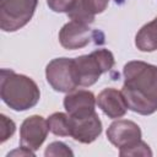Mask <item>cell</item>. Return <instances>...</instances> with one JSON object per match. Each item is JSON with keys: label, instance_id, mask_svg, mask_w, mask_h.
Wrapping results in <instances>:
<instances>
[{"label": "cell", "instance_id": "cell-15", "mask_svg": "<svg viewBox=\"0 0 157 157\" xmlns=\"http://www.w3.org/2000/svg\"><path fill=\"white\" fill-rule=\"evenodd\" d=\"M88 13L91 15H97V13H101L103 12L107 6H108V2L109 0H78L77 1Z\"/></svg>", "mask_w": 157, "mask_h": 157}, {"label": "cell", "instance_id": "cell-3", "mask_svg": "<svg viewBox=\"0 0 157 157\" xmlns=\"http://www.w3.org/2000/svg\"><path fill=\"white\" fill-rule=\"evenodd\" d=\"M72 63L77 86L90 87L98 81L102 74L114 66V56L108 49H97L88 55L72 59Z\"/></svg>", "mask_w": 157, "mask_h": 157}, {"label": "cell", "instance_id": "cell-10", "mask_svg": "<svg viewBox=\"0 0 157 157\" xmlns=\"http://www.w3.org/2000/svg\"><path fill=\"white\" fill-rule=\"evenodd\" d=\"M71 118V135L76 141L82 144L93 142L102 132V123L93 113L85 118Z\"/></svg>", "mask_w": 157, "mask_h": 157}, {"label": "cell", "instance_id": "cell-14", "mask_svg": "<svg viewBox=\"0 0 157 157\" xmlns=\"http://www.w3.org/2000/svg\"><path fill=\"white\" fill-rule=\"evenodd\" d=\"M120 156H152V151L150 150L148 145L144 141H137L129 147L120 148Z\"/></svg>", "mask_w": 157, "mask_h": 157}, {"label": "cell", "instance_id": "cell-4", "mask_svg": "<svg viewBox=\"0 0 157 157\" xmlns=\"http://www.w3.org/2000/svg\"><path fill=\"white\" fill-rule=\"evenodd\" d=\"M38 0H0V27L15 32L26 26L37 7Z\"/></svg>", "mask_w": 157, "mask_h": 157}, {"label": "cell", "instance_id": "cell-5", "mask_svg": "<svg viewBox=\"0 0 157 157\" xmlns=\"http://www.w3.org/2000/svg\"><path fill=\"white\" fill-rule=\"evenodd\" d=\"M45 76L49 85L58 92H72L77 87L74 74L72 59L56 58L52 60L45 69Z\"/></svg>", "mask_w": 157, "mask_h": 157}, {"label": "cell", "instance_id": "cell-11", "mask_svg": "<svg viewBox=\"0 0 157 157\" xmlns=\"http://www.w3.org/2000/svg\"><path fill=\"white\" fill-rule=\"evenodd\" d=\"M97 104L105 115L112 119L121 118L128 110V103L121 91L108 87L104 88L97 97Z\"/></svg>", "mask_w": 157, "mask_h": 157}, {"label": "cell", "instance_id": "cell-19", "mask_svg": "<svg viewBox=\"0 0 157 157\" xmlns=\"http://www.w3.org/2000/svg\"><path fill=\"white\" fill-rule=\"evenodd\" d=\"M17 155H20V156H34V151H32V150H28V148H26V147H20V148H17V150H15V151H12V152H10L7 156L10 157V156H17Z\"/></svg>", "mask_w": 157, "mask_h": 157}, {"label": "cell", "instance_id": "cell-12", "mask_svg": "<svg viewBox=\"0 0 157 157\" xmlns=\"http://www.w3.org/2000/svg\"><path fill=\"white\" fill-rule=\"evenodd\" d=\"M135 45L141 52H153L157 49V17L137 32Z\"/></svg>", "mask_w": 157, "mask_h": 157}, {"label": "cell", "instance_id": "cell-18", "mask_svg": "<svg viewBox=\"0 0 157 157\" xmlns=\"http://www.w3.org/2000/svg\"><path fill=\"white\" fill-rule=\"evenodd\" d=\"M78 0H47L48 6L54 12H69Z\"/></svg>", "mask_w": 157, "mask_h": 157}, {"label": "cell", "instance_id": "cell-6", "mask_svg": "<svg viewBox=\"0 0 157 157\" xmlns=\"http://www.w3.org/2000/svg\"><path fill=\"white\" fill-rule=\"evenodd\" d=\"M49 131L48 120L40 115L27 118L20 129V145L28 150L36 151L44 142Z\"/></svg>", "mask_w": 157, "mask_h": 157}, {"label": "cell", "instance_id": "cell-8", "mask_svg": "<svg viewBox=\"0 0 157 157\" xmlns=\"http://www.w3.org/2000/svg\"><path fill=\"white\" fill-rule=\"evenodd\" d=\"M108 140L119 150L129 147L141 140V130L131 120H117L107 130Z\"/></svg>", "mask_w": 157, "mask_h": 157}, {"label": "cell", "instance_id": "cell-7", "mask_svg": "<svg viewBox=\"0 0 157 157\" xmlns=\"http://www.w3.org/2000/svg\"><path fill=\"white\" fill-rule=\"evenodd\" d=\"M91 38H92V31L88 27V25L72 20L66 25H64L59 32L60 44L69 50L86 47L90 43Z\"/></svg>", "mask_w": 157, "mask_h": 157}, {"label": "cell", "instance_id": "cell-2", "mask_svg": "<svg viewBox=\"0 0 157 157\" xmlns=\"http://www.w3.org/2000/svg\"><path fill=\"white\" fill-rule=\"evenodd\" d=\"M1 99L13 110H27L34 107L40 97L37 83L12 70L2 69L0 78Z\"/></svg>", "mask_w": 157, "mask_h": 157}, {"label": "cell", "instance_id": "cell-13", "mask_svg": "<svg viewBox=\"0 0 157 157\" xmlns=\"http://www.w3.org/2000/svg\"><path fill=\"white\" fill-rule=\"evenodd\" d=\"M49 130L58 136L71 135V118L65 113H54L48 118Z\"/></svg>", "mask_w": 157, "mask_h": 157}, {"label": "cell", "instance_id": "cell-9", "mask_svg": "<svg viewBox=\"0 0 157 157\" xmlns=\"http://www.w3.org/2000/svg\"><path fill=\"white\" fill-rule=\"evenodd\" d=\"M94 105H96L94 94L85 90L69 92L64 98V107L67 114L72 118H85L96 113Z\"/></svg>", "mask_w": 157, "mask_h": 157}, {"label": "cell", "instance_id": "cell-17", "mask_svg": "<svg viewBox=\"0 0 157 157\" xmlns=\"http://www.w3.org/2000/svg\"><path fill=\"white\" fill-rule=\"evenodd\" d=\"M44 155L47 157H49V156H72L74 153H72V151L65 144L55 141V142H52L47 147Z\"/></svg>", "mask_w": 157, "mask_h": 157}, {"label": "cell", "instance_id": "cell-16", "mask_svg": "<svg viewBox=\"0 0 157 157\" xmlns=\"http://www.w3.org/2000/svg\"><path fill=\"white\" fill-rule=\"evenodd\" d=\"M16 130L15 123L5 117L4 114L0 115V142H5L7 139H10Z\"/></svg>", "mask_w": 157, "mask_h": 157}, {"label": "cell", "instance_id": "cell-1", "mask_svg": "<svg viewBox=\"0 0 157 157\" xmlns=\"http://www.w3.org/2000/svg\"><path fill=\"white\" fill-rule=\"evenodd\" d=\"M121 92L129 109L141 115L157 110V66L145 61H129L124 66Z\"/></svg>", "mask_w": 157, "mask_h": 157}]
</instances>
